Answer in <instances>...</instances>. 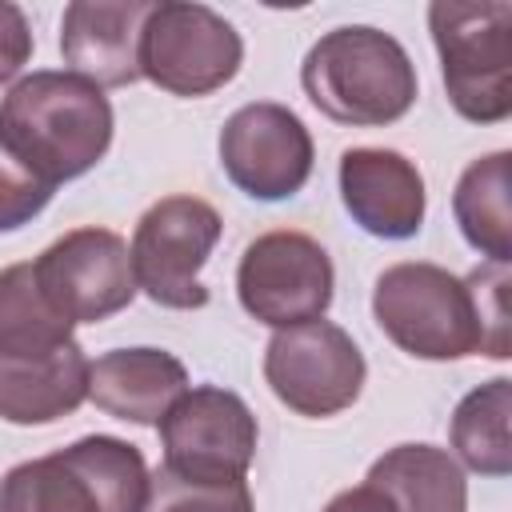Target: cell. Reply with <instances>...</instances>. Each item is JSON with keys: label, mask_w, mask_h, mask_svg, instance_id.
I'll return each instance as SVG.
<instances>
[{"label": "cell", "mask_w": 512, "mask_h": 512, "mask_svg": "<svg viewBox=\"0 0 512 512\" xmlns=\"http://www.w3.org/2000/svg\"><path fill=\"white\" fill-rule=\"evenodd\" d=\"M340 196L352 220L380 240H408L424 224V180L392 148H348L340 156Z\"/></svg>", "instance_id": "14"}, {"label": "cell", "mask_w": 512, "mask_h": 512, "mask_svg": "<svg viewBox=\"0 0 512 512\" xmlns=\"http://www.w3.org/2000/svg\"><path fill=\"white\" fill-rule=\"evenodd\" d=\"M256 436L260 432L248 404L236 392L204 384L184 392L160 420V468L196 484H232L244 480L256 456Z\"/></svg>", "instance_id": "9"}, {"label": "cell", "mask_w": 512, "mask_h": 512, "mask_svg": "<svg viewBox=\"0 0 512 512\" xmlns=\"http://www.w3.org/2000/svg\"><path fill=\"white\" fill-rule=\"evenodd\" d=\"M148 0H76L64 8L60 52L72 76L88 84L124 88L140 80V32L148 20Z\"/></svg>", "instance_id": "13"}, {"label": "cell", "mask_w": 512, "mask_h": 512, "mask_svg": "<svg viewBox=\"0 0 512 512\" xmlns=\"http://www.w3.org/2000/svg\"><path fill=\"white\" fill-rule=\"evenodd\" d=\"M220 240V216L212 204L196 196H164L156 200L132 236V276L164 308H204L208 288L200 284V268L208 264Z\"/></svg>", "instance_id": "7"}, {"label": "cell", "mask_w": 512, "mask_h": 512, "mask_svg": "<svg viewBox=\"0 0 512 512\" xmlns=\"http://www.w3.org/2000/svg\"><path fill=\"white\" fill-rule=\"evenodd\" d=\"M220 164L240 192L284 200L312 176V136L284 104H244L220 128Z\"/></svg>", "instance_id": "12"}, {"label": "cell", "mask_w": 512, "mask_h": 512, "mask_svg": "<svg viewBox=\"0 0 512 512\" xmlns=\"http://www.w3.org/2000/svg\"><path fill=\"white\" fill-rule=\"evenodd\" d=\"M308 100L336 124L376 128L400 120L416 100V68L400 40L380 28H332L300 68Z\"/></svg>", "instance_id": "2"}, {"label": "cell", "mask_w": 512, "mask_h": 512, "mask_svg": "<svg viewBox=\"0 0 512 512\" xmlns=\"http://www.w3.org/2000/svg\"><path fill=\"white\" fill-rule=\"evenodd\" d=\"M72 344V324L36 288L32 264L0 272V356H44Z\"/></svg>", "instance_id": "20"}, {"label": "cell", "mask_w": 512, "mask_h": 512, "mask_svg": "<svg viewBox=\"0 0 512 512\" xmlns=\"http://www.w3.org/2000/svg\"><path fill=\"white\" fill-rule=\"evenodd\" d=\"M144 512H252V492L244 480L196 484L172 476L168 468H156V476H148Z\"/></svg>", "instance_id": "21"}, {"label": "cell", "mask_w": 512, "mask_h": 512, "mask_svg": "<svg viewBox=\"0 0 512 512\" xmlns=\"http://www.w3.org/2000/svg\"><path fill=\"white\" fill-rule=\"evenodd\" d=\"M148 468L116 436H84L0 480V512H144Z\"/></svg>", "instance_id": "3"}, {"label": "cell", "mask_w": 512, "mask_h": 512, "mask_svg": "<svg viewBox=\"0 0 512 512\" xmlns=\"http://www.w3.org/2000/svg\"><path fill=\"white\" fill-rule=\"evenodd\" d=\"M372 312L384 336L420 360H460L484 352L476 300L468 284L440 264H392L376 280Z\"/></svg>", "instance_id": "5"}, {"label": "cell", "mask_w": 512, "mask_h": 512, "mask_svg": "<svg viewBox=\"0 0 512 512\" xmlns=\"http://www.w3.org/2000/svg\"><path fill=\"white\" fill-rule=\"evenodd\" d=\"M264 380L300 416H336L364 388V356L340 324L304 320L280 328L264 352Z\"/></svg>", "instance_id": "8"}, {"label": "cell", "mask_w": 512, "mask_h": 512, "mask_svg": "<svg viewBox=\"0 0 512 512\" xmlns=\"http://www.w3.org/2000/svg\"><path fill=\"white\" fill-rule=\"evenodd\" d=\"M508 176H512V156L492 152L484 160H472L452 192V212H456L464 240L476 252H484L492 264H508L512 256Z\"/></svg>", "instance_id": "18"}, {"label": "cell", "mask_w": 512, "mask_h": 512, "mask_svg": "<svg viewBox=\"0 0 512 512\" xmlns=\"http://www.w3.org/2000/svg\"><path fill=\"white\" fill-rule=\"evenodd\" d=\"M428 28L452 108L476 124L504 120L512 112V4L436 0Z\"/></svg>", "instance_id": "4"}, {"label": "cell", "mask_w": 512, "mask_h": 512, "mask_svg": "<svg viewBox=\"0 0 512 512\" xmlns=\"http://www.w3.org/2000/svg\"><path fill=\"white\" fill-rule=\"evenodd\" d=\"M512 380L496 376L468 392L452 412V448L456 456L480 476H508L512 472Z\"/></svg>", "instance_id": "19"}, {"label": "cell", "mask_w": 512, "mask_h": 512, "mask_svg": "<svg viewBox=\"0 0 512 512\" xmlns=\"http://www.w3.org/2000/svg\"><path fill=\"white\" fill-rule=\"evenodd\" d=\"M184 392L188 372L164 348H116L88 368V396L116 420L160 424Z\"/></svg>", "instance_id": "15"}, {"label": "cell", "mask_w": 512, "mask_h": 512, "mask_svg": "<svg viewBox=\"0 0 512 512\" xmlns=\"http://www.w3.org/2000/svg\"><path fill=\"white\" fill-rule=\"evenodd\" d=\"M244 60L240 32L204 4H152L140 32V76L172 96H208L224 88Z\"/></svg>", "instance_id": "6"}, {"label": "cell", "mask_w": 512, "mask_h": 512, "mask_svg": "<svg viewBox=\"0 0 512 512\" xmlns=\"http://www.w3.org/2000/svg\"><path fill=\"white\" fill-rule=\"evenodd\" d=\"M0 140L52 188L76 180L112 144L108 96L72 72H32L0 100Z\"/></svg>", "instance_id": "1"}, {"label": "cell", "mask_w": 512, "mask_h": 512, "mask_svg": "<svg viewBox=\"0 0 512 512\" xmlns=\"http://www.w3.org/2000/svg\"><path fill=\"white\" fill-rule=\"evenodd\" d=\"M392 512H468V484L460 464L432 444H400L384 452L372 468L368 480Z\"/></svg>", "instance_id": "17"}, {"label": "cell", "mask_w": 512, "mask_h": 512, "mask_svg": "<svg viewBox=\"0 0 512 512\" xmlns=\"http://www.w3.org/2000/svg\"><path fill=\"white\" fill-rule=\"evenodd\" d=\"M32 276L68 324H100L136 296L128 244L108 228L64 232L32 260Z\"/></svg>", "instance_id": "10"}, {"label": "cell", "mask_w": 512, "mask_h": 512, "mask_svg": "<svg viewBox=\"0 0 512 512\" xmlns=\"http://www.w3.org/2000/svg\"><path fill=\"white\" fill-rule=\"evenodd\" d=\"M48 200H52V184L40 180L32 168H24L0 140V232L28 224Z\"/></svg>", "instance_id": "23"}, {"label": "cell", "mask_w": 512, "mask_h": 512, "mask_svg": "<svg viewBox=\"0 0 512 512\" xmlns=\"http://www.w3.org/2000/svg\"><path fill=\"white\" fill-rule=\"evenodd\" d=\"M32 56V28L24 12L8 0H0V84L12 80Z\"/></svg>", "instance_id": "24"}, {"label": "cell", "mask_w": 512, "mask_h": 512, "mask_svg": "<svg viewBox=\"0 0 512 512\" xmlns=\"http://www.w3.org/2000/svg\"><path fill=\"white\" fill-rule=\"evenodd\" d=\"M236 292L260 324L292 328L320 320L332 304V260L304 232H264L244 248Z\"/></svg>", "instance_id": "11"}, {"label": "cell", "mask_w": 512, "mask_h": 512, "mask_svg": "<svg viewBox=\"0 0 512 512\" xmlns=\"http://www.w3.org/2000/svg\"><path fill=\"white\" fill-rule=\"evenodd\" d=\"M324 512H392V504L372 484H360V488H348V492L332 496Z\"/></svg>", "instance_id": "25"}, {"label": "cell", "mask_w": 512, "mask_h": 512, "mask_svg": "<svg viewBox=\"0 0 512 512\" xmlns=\"http://www.w3.org/2000/svg\"><path fill=\"white\" fill-rule=\"evenodd\" d=\"M468 292L476 300V316L484 328V356H512V340H508V308H504V292H508V264H484L476 268L468 280Z\"/></svg>", "instance_id": "22"}, {"label": "cell", "mask_w": 512, "mask_h": 512, "mask_svg": "<svg viewBox=\"0 0 512 512\" xmlns=\"http://www.w3.org/2000/svg\"><path fill=\"white\" fill-rule=\"evenodd\" d=\"M88 356L72 340L44 356H0V420L52 424L88 396Z\"/></svg>", "instance_id": "16"}]
</instances>
